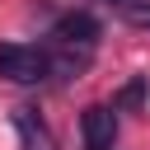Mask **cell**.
I'll list each match as a JSON object with an SVG mask.
<instances>
[{
    "instance_id": "obj_1",
    "label": "cell",
    "mask_w": 150,
    "mask_h": 150,
    "mask_svg": "<svg viewBox=\"0 0 150 150\" xmlns=\"http://www.w3.org/2000/svg\"><path fill=\"white\" fill-rule=\"evenodd\" d=\"M52 75V56L28 42H0V80L9 84H42Z\"/></svg>"
},
{
    "instance_id": "obj_2",
    "label": "cell",
    "mask_w": 150,
    "mask_h": 150,
    "mask_svg": "<svg viewBox=\"0 0 150 150\" xmlns=\"http://www.w3.org/2000/svg\"><path fill=\"white\" fill-rule=\"evenodd\" d=\"M98 19L89 14V9H70V14H61L56 23H52V38H56V47H66V52H94V42H98Z\"/></svg>"
},
{
    "instance_id": "obj_3",
    "label": "cell",
    "mask_w": 150,
    "mask_h": 150,
    "mask_svg": "<svg viewBox=\"0 0 150 150\" xmlns=\"http://www.w3.org/2000/svg\"><path fill=\"white\" fill-rule=\"evenodd\" d=\"M80 136H84V150H112V141H117V112L108 103H89L84 117H80Z\"/></svg>"
},
{
    "instance_id": "obj_4",
    "label": "cell",
    "mask_w": 150,
    "mask_h": 150,
    "mask_svg": "<svg viewBox=\"0 0 150 150\" xmlns=\"http://www.w3.org/2000/svg\"><path fill=\"white\" fill-rule=\"evenodd\" d=\"M14 131H19V141H23V150H56V141H52V131H47V122L33 112V108H14Z\"/></svg>"
},
{
    "instance_id": "obj_5",
    "label": "cell",
    "mask_w": 150,
    "mask_h": 150,
    "mask_svg": "<svg viewBox=\"0 0 150 150\" xmlns=\"http://www.w3.org/2000/svg\"><path fill=\"white\" fill-rule=\"evenodd\" d=\"M145 75H136V80H127L122 89H117V98H112V112H136L141 103H145Z\"/></svg>"
},
{
    "instance_id": "obj_6",
    "label": "cell",
    "mask_w": 150,
    "mask_h": 150,
    "mask_svg": "<svg viewBox=\"0 0 150 150\" xmlns=\"http://www.w3.org/2000/svg\"><path fill=\"white\" fill-rule=\"evenodd\" d=\"M117 14H122L131 28H150V0H122Z\"/></svg>"
},
{
    "instance_id": "obj_7",
    "label": "cell",
    "mask_w": 150,
    "mask_h": 150,
    "mask_svg": "<svg viewBox=\"0 0 150 150\" xmlns=\"http://www.w3.org/2000/svg\"><path fill=\"white\" fill-rule=\"evenodd\" d=\"M108 5H112V9H117V5H122V0H108Z\"/></svg>"
}]
</instances>
